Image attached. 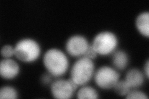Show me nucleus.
Returning a JSON list of instances; mask_svg holds the SVG:
<instances>
[{"label": "nucleus", "mask_w": 149, "mask_h": 99, "mask_svg": "<svg viewBox=\"0 0 149 99\" xmlns=\"http://www.w3.org/2000/svg\"><path fill=\"white\" fill-rule=\"evenodd\" d=\"M125 81L127 82L132 89H137L142 86L143 84V74L137 69H132L127 73Z\"/></svg>", "instance_id": "nucleus-9"}, {"label": "nucleus", "mask_w": 149, "mask_h": 99, "mask_svg": "<svg viewBox=\"0 0 149 99\" xmlns=\"http://www.w3.org/2000/svg\"><path fill=\"white\" fill-rule=\"evenodd\" d=\"M49 74H45L44 76L42 77V81H43V82L44 84H48L51 81V77L50 76H49V75H48Z\"/></svg>", "instance_id": "nucleus-18"}, {"label": "nucleus", "mask_w": 149, "mask_h": 99, "mask_svg": "<svg viewBox=\"0 0 149 99\" xmlns=\"http://www.w3.org/2000/svg\"><path fill=\"white\" fill-rule=\"evenodd\" d=\"M94 72L95 64L93 60L82 56L72 66L70 79L78 86H83L91 79Z\"/></svg>", "instance_id": "nucleus-2"}, {"label": "nucleus", "mask_w": 149, "mask_h": 99, "mask_svg": "<svg viewBox=\"0 0 149 99\" xmlns=\"http://www.w3.org/2000/svg\"><path fill=\"white\" fill-rule=\"evenodd\" d=\"M17 98V92L15 88L10 86H4L0 90V98L16 99Z\"/></svg>", "instance_id": "nucleus-14"}, {"label": "nucleus", "mask_w": 149, "mask_h": 99, "mask_svg": "<svg viewBox=\"0 0 149 99\" xmlns=\"http://www.w3.org/2000/svg\"><path fill=\"white\" fill-rule=\"evenodd\" d=\"M136 26L140 34L148 38L149 36V13L148 12H142L137 17Z\"/></svg>", "instance_id": "nucleus-10"}, {"label": "nucleus", "mask_w": 149, "mask_h": 99, "mask_svg": "<svg viewBox=\"0 0 149 99\" xmlns=\"http://www.w3.org/2000/svg\"><path fill=\"white\" fill-rule=\"evenodd\" d=\"M77 97L79 99H96L99 97L97 91L90 86H83L79 89Z\"/></svg>", "instance_id": "nucleus-12"}, {"label": "nucleus", "mask_w": 149, "mask_h": 99, "mask_svg": "<svg viewBox=\"0 0 149 99\" xmlns=\"http://www.w3.org/2000/svg\"><path fill=\"white\" fill-rule=\"evenodd\" d=\"M114 91L120 96H126L132 90L127 82L125 81H119L114 87Z\"/></svg>", "instance_id": "nucleus-13"}, {"label": "nucleus", "mask_w": 149, "mask_h": 99, "mask_svg": "<svg viewBox=\"0 0 149 99\" xmlns=\"http://www.w3.org/2000/svg\"><path fill=\"white\" fill-rule=\"evenodd\" d=\"M120 74L114 68L109 66H102L95 74V81L99 87L103 89L114 88L119 81Z\"/></svg>", "instance_id": "nucleus-5"}, {"label": "nucleus", "mask_w": 149, "mask_h": 99, "mask_svg": "<svg viewBox=\"0 0 149 99\" xmlns=\"http://www.w3.org/2000/svg\"><path fill=\"white\" fill-rule=\"evenodd\" d=\"M20 68L15 60L4 58L0 63V74L5 79L15 78L19 73Z\"/></svg>", "instance_id": "nucleus-8"}, {"label": "nucleus", "mask_w": 149, "mask_h": 99, "mask_svg": "<svg viewBox=\"0 0 149 99\" xmlns=\"http://www.w3.org/2000/svg\"><path fill=\"white\" fill-rule=\"evenodd\" d=\"M97 56V54L96 52V51L93 49L91 45H90V46H89V47H88V48L86 50L85 55H83L84 57H86L87 58H89L92 60L95 59Z\"/></svg>", "instance_id": "nucleus-17"}, {"label": "nucleus", "mask_w": 149, "mask_h": 99, "mask_svg": "<svg viewBox=\"0 0 149 99\" xmlns=\"http://www.w3.org/2000/svg\"><path fill=\"white\" fill-rule=\"evenodd\" d=\"M1 56L4 58H9L15 55V48L11 45H4L1 50Z\"/></svg>", "instance_id": "nucleus-16"}, {"label": "nucleus", "mask_w": 149, "mask_h": 99, "mask_svg": "<svg viewBox=\"0 0 149 99\" xmlns=\"http://www.w3.org/2000/svg\"><path fill=\"white\" fill-rule=\"evenodd\" d=\"M40 46L37 42L31 39H24L19 41L15 47V55L21 61L32 63L39 58Z\"/></svg>", "instance_id": "nucleus-3"}, {"label": "nucleus", "mask_w": 149, "mask_h": 99, "mask_svg": "<svg viewBox=\"0 0 149 99\" xmlns=\"http://www.w3.org/2000/svg\"><path fill=\"white\" fill-rule=\"evenodd\" d=\"M78 87V85L71 79H58L51 85V93L55 98L68 99L72 97Z\"/></svg>", "instance_id": "nucleus-6"}, {"label": "nucleus", "mask_w": 149, "mask_h": 99, "mask_svg": "<svg viewBox=\"0 0 149 99\" xmlns=\"http://www.w3.org/2000/svg\"><path fill=\"white\" fill-rule=\"evenodd\" d=\"M112 62L114 66L118 70H123L127 67L129 63L128 55L123 50L115 51L113 53Z\"/></svg>", "instance_id": "nucleus-11"}, {"label": "nucleus", "mask_w": 149, "mask_h": 99, "mask_svg": "<svg viewBox=\"0 0 149 99\" xmlns=\"http://www.w3.org/2000/svg\"><path fill=\"white\" fill-rule=\"evenodd\" d=\"M125 98L128 99H148V97L145 93L132 89L127 93Z\"/></svg>", "instance_id": "nucleus-15"}, {"label": "nucleus", "mask_w": 149, "mask_h": 99, "mask_svg": "<svg viewBox=\"0 0 149 99\" xmlns=\"http://www.w3.org/2000/svg\"><path fill=\"white\" fill-rule=\"evenodd\" d=\"M90 44L85 37L73 35L70 37L66 43L67 52L73 57H82L85 55Z\"/></svg>", "instance_id": "nucleus-7"}, {"label": "nucleus", "mask_w": 149, "mask_h": 99, "mask_svg": "<svg viewBox=\"0 0 149 99\" xmlns=\"http://www.w3.org/2000/svg\"><path fill=\"white\" fill-rule=\"evenodd\" d=\"M43 63L49 74L54 77L63 76L67 71L69 66L66 55L57 48H51L46 51Z\"/></svg>", "instance_id": "nucleus-1"}, {"label": "nucleus", "mask_w": 149, "mask_h": 99, "mask_svg": "<svg viewBox=\"0 0 149 99\" xmlns=\"http://www.w3.org/2000/svg\"><path fill=\"white\" fill-rule=\"evenodd\" d=\"M144 71H145L146 76L147 78L148 79L149 77V61L148 60L147 61V62L145 64V66H144Z\"/></svg>", "instance_id": "nucleus-19"}, {"label": "nucleus", "mask_w": 149, "mask_h": 99, "mask_svg": "<svg viewBox=\"0 0 149 99\" xmlns=\"http://www.w3.org/2000/svg\"><path fill=\"white\" fill-rule=\"evenodd\" d=\"M118 44V40L114 33L104 31L96 35L91 46L97 55L107 56L115 51Z\"/></svg>", "instance_id": "nucleus-4"}]
</instances>
